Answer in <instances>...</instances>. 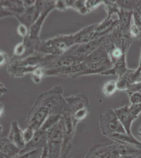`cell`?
Returning <instances> with one entry per match:
<instances>
[{
    "label": "cell",
    "instance_id": "obj_13",
    "mask_svg": "<svg viewBox=\"0 0 141 158\" xmlns=\"http://www.w3.org/2000/svg\"><path fill=\"white\" fill-rule=\"evenodd\" d=\"M135 72V69H129V70L123 74L118 77V80L116 81L118 90L127 91V90L130 88L131 85L132 84L131 79Z\"/></svg>",
    "mask_w": 141,
    "mask_h": 158
},
{
    "label": "cell",
    "instance_id": "obj_15",
    "mask_svg": "<svg viewBox=\"0 0 141 158\" xmlns=\"http://www.w3.org/2000/svg\"><path fill=\"white\" fill-rule=\"evenodd\" d=\"M120 9L133 11L141 6V1H116Z\"/></svg>",
    "mask_w": 141,
    "mask_h": 158
},
{
    "label": "cell",
    "instance_id": "obj_22",
    "mask_svg": "<svg viewBox=\"0 0 141 158\" xmlns=\"http://www.w3.org/2000/svg\"><path fill=\"white\" fill-rule=\"evenodd\" d=\"M26 51V45L24 43L18 44L15 49V54L18 56L23 55Z\"/></svg>",
    "mask_w": 141,
    "mask_h": 158
},
{
    "label": "cell",
    "instance_id": "obj_4",
    "mask_svg": "<svg viewBox=\"0 0 141 158\" xmlns=\"http://www.w3.org/2000/svg\"><path fill=\"white\" fill-rule=\"evenodd\" d=\"M65 99L68 104V113L77 123L87 117L90 106L85 95H73Z\"/></svg>",
    "mask_w": 141,
    "mask_h": 158
},
{
    "label": "cell",
    "instance_id": "obj_25",
    "mask_svg": "<svg viewBox=\"0 0 141 158\" xmlns=\"http://www.w3.org/2000/svg\"><path fill=\"white\" fill-rule=\"evenodd\" d=\"M18 32L21 36L25 37L27 34V27L23 24H20L18 27Z\"/></svg>",
    "mask_w": 141,
    "mask_h": 158
},
{
    "label": "cell",
    "instance_id": "obj_29",
    "mask_svg": "<svg viewBox=\"0 0 141 158\" xmlns=\"http://www.w3.org/2000/svg\"><path fill=\"white\" fill-rule=\"evenodd\" d=\"M139 135H141V131H139Z\"/></svg>",
    "mask_w": 141,
    "mask_h": 158
},
{
    "label": "cell",
    "instance_id": "obj_21",
    "mask_svg": "<svg viewBox=\"0 0 141 158\" xmlns=\"http://www.w3.org/2000/svg\"><path fill=\"white\" fill-rule=\"evenodd\" d=\"M126 92L128 95L136 92H141V81H138L131 84L130 88L128 90H127Z\"/></svg>",
    "mask_w": 141,
    "mask_h": 158
},
{
    "label": "cell",
    "instance_id": "obj_31",
    "mask_svg": "<svg viewBox=\"0 0 141 158\" xmlns=\"http://www.w3.org/2000/svg\"></svg>",
    "mask_w": 141,
    "mask_h": 158
},
{
    "label": "cell",
    "instance_id": "obj_23",
    "mask_svg": "<svg viewBox=\"0 0 141 158\" xmlns=\"http://www.w3.org/2000/svg\"><path fill=\"white\" fill-rule=\"evenodd\" d=\"M141 59H140V61H139V67H138L137 69H136L135 72H134V73L132 77V83H133L136 82L138 81V80L139 79L140 75H141Z\"/></svg>",
    "mask_w": 141,
    "mask_h": 158
},
{
    "label": "cell",
    "instance_id": "obj_20",
    "mask_svg": "<svg viewBox=\"0 0 141 158\" xmlns=\"http://www.w3.org/2000/svg\"><path fill=\"white\" fill-rule=\"evenodd\" d=\"M130 33L132 38H141V28L133 24L131 27Z\"/></svg>",
    "mask_w": 141,
    "mask_h": 158
},
{
    "label": "cell",
    "instance_id": "obj_7",
    "mask_svg": "<svg viewBox=\"0 0 141 158\" xmlns=\"http://www.w3.org/2000/svg\"><path fill=\"white\" fill-rule=\"evenodd\" d=\"M83 158H121V157L117 150L116 142L113 141L93 145Z\"/></svg>",
    "mask_w": 141,
    "mask_h": 158
},
{
    "label": "cell",
    "instance_id": "obj_2",
    "mask_svg": "<svg viewBox=\"0 0 141 158\" xmlns=\"http://www.w3.org/2000/svg\"><path fill=\"white\" fill-rule=\"evenodd\" d=\"M63 135V145L60 158H68L71 151L77 123L68 113H65L59 121Z\"/></svg>",
    "mask_w": 141,
    "mask_h": 158
},
{
    "label": "cell",
    "instance_id": "obj_8",
    "mask_svg": "<svg viewBox=\"0 0 141 158\" xmlns=\"http://www.w3.org/2000/svg\"><path fill=\"white\" fill-rule=\"evenodd\" d=\"M48 137L47 132L39 129L35 131V135L30 142L25 144L23 149L20 151L19 155H23L31 151L39 149H43L47 146Z\"/></svg>",
    "mask_w": 141,
    "mask_h": 158
},
{
    "label": "cell",
    "instance_id": "obj_30",
    "mask_svg": "<svg viewBox=\"0 0 141 158\" xmlns=\"http://www.w3.org/2000/svg\"></svg>",
    "mask_w": 141,
    "mask_h": 158
},
{
    "label": "cell",
    "instance_id": "obj_14",
    "mask_svg": "<svg viewBox=\"0 0 141 158\" xmlns=\"http://www.w3.org/2000/svg\"><path fill=\"white\" fill-rule=\"evenodd\" d=\"M109 138L115 142L132 144L141 147V142L137 140L133 135H130L127 133H116L112 135Z\"/></svg>",
    "mask_w": 141,
    "mask_h": 158
},
{
    "label": "cell",
    "instance_id": "obj_9",
    "mask_svg": "<svg viewBox=\"0 0 141 158\" xmlns=\"http://www.w3.org/2000/svg\"><path fill=\"white\" fill-rule=\"evenodd\" d=\"M132 11H126L125 10L120 9L118 13V25L117 26L118 30L122 34L130 35V31L132 25L131 21L133 18Z\"/></svg>",
    "mask_w": 141,
    "mask_h": 158
},
{
    "label": "cell",
    "instance_id": "obj_19",
    "mask_svg": "<svg viewBox=\"0 0 141 158\" xmlns=\"http://www.w3.org/2000/svg\"><path fill=\"white\" fill-rule=\"evenodd\" d=\"M129 100L132 105L141 103V92H136L129 94Z\"/></svg>",
    "mask_w": 141,
    "mask_h": 158
},
{
    "label": "cell",
    "instance_id": "obj_5",
    "mask_svg": "<svg viewBox=\"0 0 141 158\" xmlns=\"http://www.w3.org/2000/svg\"><path fill=\"white\" fill-rule=\"evenodd\" d=\"M46 132L49 158H60L62 149L63 135L59 122Z\"/></svg>",
    "mask_w": 141,
    "mask_h": 158
},
{
    "label": "cell",
    "instance_id": "obj_10",
    "mask_svg": "<svg viewBox=\"0 0 141 158\" xmlns=\"http://www.w3.org/2000/svg\"><path fill=\"white\" fill-rule=\"evenodd\" d=\"M115 142L118 152L121 158H138L141 156V147L139 146L132 144Z\"/></svg>",
    "mask_w": 141,
    "mask_h": 158
},
{
    "label": "cell",
    "instance_id": "obj_6",
    "mask_svg": "<svg viewBox=\"0 0 141 158\" xmlns=\"http://www.w3.org/2000/svg\"><path fill=\"white\" fill-rule=\"evenodd\" d=\"M118 120L127 134L132 135L131 126L141 112V103L136 105H126L114 110Z\"/></svg>",
    "mask_w": 141,
    "mask_h": 158
},
{
    "label": "cell",
    "instance_id": "obj_16",
    "mask_svg": "<svg viewBox=\"0 0 141 158\" xmlns=\"http://www.w3.org/2000/svg\"><path fill=\"white\" fill-rule=\"evenodd\" d=\"M117 90H118L117 82L114 80H110L104 85L102 92L106 97H111L115 94Z\"/></svg>",
    "mask_w": 141,
    "mask_h": 158
},
{
    "label": "cell",
    "instance_id": "obj_12",
    "mask_svg": "<svg viewBox=\"0 0 141 158\" xmlns=\"http://www.w3.org/2000/svg\"><path fill=\"white\" fill-rule=\"evenodd\" d=\"M21 149L17 147L8 137H2L0 143V153L6 155L10 158H15L20 154Z\"/></svg>",
    "mask_w": 141,
    "mask_h": 158
},
{
    "label": "cell",
    "instance_id": "obj_1",
    "mask_svg": "<svg viewBox=\"0 0 141 158\" xmlns=\"http://www.w3.org/2000/svg\"><path fill=\"white\" fill-rule=\"evenodd\" d=\"M62 93L61 88L55 87L39 94L27 115V127L36 131L50 115L68 113V104Z\"/></svg>",
    "mask_w": 141,
    "mask_h": 158
},
{
    "label": "cell",
    "instance_id": "obj_27",
    "mask_svg": "<svg viewBox=\"0 0 141 158\" xmlns=\"http://www.w3.org/2000/svg\"><path fill=\"white\" fill-rule=\"evenodd\" d=\"M41 158H49V156H48V149L47 146H46L44 148L43 152H42V154Z\"/></svg>",
    "mask_w": 141,
    "mask_h": 158
},
{
    "label": "cell",
    "instance_id": "obj_11",
    "mask_svg": "<svg viewBox=\"0 0 141 158\" xmlns=\"http://www.w3.org/2000/svg\"><path fill=\"white\" fill-rule=\"evenodd\" d=\"M8 138L19 149H23L25 143L23 137V131L20 128L18 122L16 120L13 121L11 125L10 131Z\"/></svg>",
    "mask_w": 141,
    "mask_h": 158
},
{
    "label": "cell",
    "instance_id": "obj_26",
    "mask_svg": "<svg viewBox=\"0 0 141 158\" xmlns=\"http://www.w3.org/2000/svg\"><path fill=\"white\" fill-rule=\"evenodd\" d=\"M7 57L6 56V54L3 52H1V65H3L5 64L6 61H7Z\"/></svg>",
    "mask_w": 141,
    "mask_h": 158
},
{
    "label": "cell",
    "instance_id": "obj_3",
    "mask_svg": "<svg viewBox=\"0 0 141 158\" xmlns=\"http://www.w3.org/2000/svg\"><path fill=\"white\" fill-rule=\"evenodd\" d=\"M99 124L102 134L107 138L116 133H127L114 110L111 108H108L100 115Z\"/></svg>",
    "mask_w": 141,
    "mask_h": 158
},
{
    "label": "cell",
    "instance_id": "obj_28",
    "mask_svg": "<svg viewBox=\"0 0 141 158\" xmlns=\"http://www.w3.org/2000/svg\"><path fill=\"white\" fill-rule=\"evenodd\" d=\"M138 81H141V75H140V77H139V80H138V81H137V82H138Z\"/></svg>",
    "mask_w": 141,
    "mask_h": 158
},
{
    "label": "cell",
    "instance_id": "obj_18",
    "mask_svg": "<svg viewBox=\"0 0 141 158\" xmlns=\"http://www.w3.org/2000/svg\"><path fill=\"white\" fill-rule=\"evenodd\" d=\"M35 131L32 129L30 128H25V130L23 131V137L24 141L25 142V144L30 142L31 140L32 139L35 135Z\"/></svg>",
    "mask_w": 141,
    "mask_h": 158
},
{
    "label": "cell",
    "instance_id": "obj_17",
    "mask_svg": "<svg viewBox=\"0 0 141 158\" xmlns=\"http://www.w3.org/2000/svg\"><path fill=\"white\" fill-rule=\"evenodd\" d=\"M43 149H37L23 155H19L15 158H41L43 152Z\"/></svg>",
    "mask_w": 141,
    "mask_h": 158
},
{
    "label": "cell",
    "instance_id": "obj_24",
    "mask_svg": "<svg viewBox=\"0 0 141 158\" xmlns=\"http://www.w3.org/2000/svg\"><path fill=\"white\" fill-rule=\"evenodd\" d=\"M85 2L86 6L88 10L93 9V7H97L100 4L104 3L102 1H88Z\"/></svg>",
    "mask_w": 141,
    "mask_h": 158
}]
</instances>
